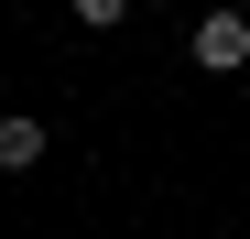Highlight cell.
<instances>
[{
  "instance_id": "3957f363",
  "label": "cell",
  "mask_w": 250,
  "mask_h": 239,
  "mask_svg": "<svg viewBox=\"0 0 250 239\" xmlns=\"http://www.w3.org/2000/svg\"><path fill=\"white\" fill-rule=\"evenodd\" d=\"M76 22H87V33H120V22H131V0H76Z\"/></svg>"
},
{
  "instance_id": "7a4b0ae2",
  "label": "cell",
  "mask_w": 250,
  "mask_h": 239,
  "mask_svg": "<svg viewBox=\"0 0 250 239\" xmlns=\"http://www.w3.org/2000/svg\"><path fill=\"white\" fill-rule=\"evenodd\" d=\"M44 120H33V109H0V174H33V163H44Z\"/></svg>"
},
{
  "instance_id": "277c9868",
  "label": "cell",
  "mask_w": 250,
  "mask_h": 239,
  "mask_svg": "<svg viewBox=\"0 0 250 239\" xmlns=\"http://www.w3.org/2000/svg\"><path fill=\"white\" fill-rule=\"evenodd\" d=\"M229 11H250V0H229Z\"/></svg>"
},
{
  "instance_id": "6da1fadb",
  "label": "cell",
  "mask_w": 250,
  "mask_h": 239,
  "mask_svg": "<svg viewBox=\"0 0 250 239\" xmlns=\"http://www.w3.org/2000/svg\"><path fill=\"white\" fill-rule=\"evenodd\" d=\"M185 55H196L207 76H239V65H250V11L207 0V11H196V33H185Z\"/></svg>"
}]
</instances>
